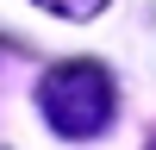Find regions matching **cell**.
<instances>
[{
  "label": "cell",
  "mask_w": 156,
  "mask_h": 150,
  "mask_svg": "<svg viewBox=\"0 0 156 150\" xmlns=\"http://www.w3.org/2000/svg\"><path fill=\"white\" fill-rule=\"evenodd\" d=\"M112 106H119V81H112L106 62L75 56L37 81V112L56 138H100L112 125Z\"/></svg>",
  "instance_id": "obj_1"
},
{
  "label": "cell",
  "mask_w": 156,
  "mask_h": 150,
  "mask_svg": "<svg viewBox=\"0 0 156 150\" xmlns=\"http://www.w3.org/2000/svg\"><path fill=\"white\" fill-rule=\"evenodd\" d=\"M44 12H62V19H94V12H106V0H37Z\"/></svg>",
  "instance_id": "obj_2"
},
{
  "label": "cell",
  "mask_w": 156,
  "mask_h": 150,
  "mask_svg": "<svg viewBox=\"0 0 156 150\" xmlns=\"http://www.w3.org/2000/svg\"><path fill=\"white\" fill-rule=\"evenodd\" d=\"M150 150H156V144H150Z\"/></svg>",
  "instance_id": "obj_3"
}]
</instances>
